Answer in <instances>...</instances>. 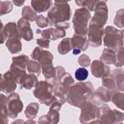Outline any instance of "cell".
Wrapping results in <instances>:
<instances>
[{
	"instance_id": "obj_37",
	"label": "cell",
	"mask_w": 124,
	"mask_h": 124,
	"mask_svg": "<svg viewBox=\"0 0 124 124\" xmlns=\"http://www.w3.org/2000/svg\"><path fill=\"white\" fill-rule=\"evenodd\" d=\"M124 9L119 10L116 14L114 19V24L119 28L124 27Z\"/></svg>"
},
{
	"instance_id": "obj_40",
	"label": "cell",
	"mask_w": 124,
	"mask_h": 124,
	"mask_svg": "<svg viewBox=\"0 0 124 124\" xmlns=\"http://www.w3.org/2000/svg\"><path fill=\"white\" fill-rule=\"evenodd\" d=\"M78 62L82 67H88L91 63V59L88 55L83 54L79 57Z\"/></svg>"
},
{
	"instance_id": "obj_38",
	"label": "cell",
	"mask_w": 124,
	"mask_h": 124,
	"mask_svg": "<svg viewBox=\"0 0 124 124\" xmlns=\"http://www.w3.org/2000/svg\"><path fill=\"white\" fill-rule=\"evenodd\" d=\"M75 76L77 80L82 81L87 78L88 76V71L85 68H79L75 71Z\"/></svg>"
},
{
	"instance_id": "obj_16",
	"label": "cell",
	"mask_w": 124,
	"mask_h": 124,
	"mask_svg": "<svg viewBox=\"0 0 124 124\" xmlns=\"http://www.w3.org/2000/svg\"><path fill=\"white\" fill-rule=\"evenodd\" d=\"M92 74L96 78H102L105 75L110 73V67L100 60H94L91 65Z\"/></svg>"
},
{
	"instance_id": "obj_41",
	"label": "cell",
	"mask_w": 124,
	"mask_h": 124,
	"mask_svg": "<svg viewBox=\"0 0 124 124\" xmlns=\"http://www.w3.org/2000/svg\"><path fill=\"white\" fill-rule=\"evenodd\" d=\"M116 54V62L114 64L116 67H122L124 65V47L119 50Z\"/></svg>"
},
{
	"instance_id": "obj_43",
	"label": "cell",
	"mask_w": 124,
	"mask_h": 124,
	"mask_svg": "<svg viewBox=\"0 0 124 124\" xmlns=\"http://www.w3.org/2000/svg\"><path fill=\"white\" fill-rule=\"evenodd\" d=\"M4 27V26H3L2 22L1 21V23H0V43L1 44H3L7 38V36H6L3 31Z\"/></svg>"
},
{
	"instance_id": "obj_24",
	"label": "cell",
	"mask_w": 124,
	"mask_h": 124,
	"mask_svg": "<svg viewBox=\"0 0 124 124\" xmlns=\"http://www.w3.org/2000/svg\"><path fill=\"white\" fill-rule=\"evenodd\" d=\"M124 70L123 69L117 68L112 71V75L113 76L116 85V89L119 91L124 92Z\"/></svg>"
},
{
	"instance_id": "obj_42",
	"label": "cell",
	"mask_w": 124,
	"mask_h": 124,
	"mask_svg": "<svg viewBox=\"0 0 124 124\" xmlns=\"http://www.w3.org/2000/svg\"><path fill=\"white\" fill-rule=\"evenodd\" d=\"M49 43L50 41L48 39H45V38H38L36 40V44L40 46L41 47L45 48H48L49 46Z\"/></svg>"
},
{
	"instance_id": "obj_28",
	"label": "cell",
	"mask_w": 124,
	"mask_h": 124,
	"mask_svg": "<svg viewBox=\"0 0 124 124\" xmlns=\"http://www.w3.org/2000/svg\"><path fill=\"white\" fill-rule=\"evenodd\" d=\"M111 101L117 108L124 110V94L123 93H120L118 90L113 92L111 96Z\"/></svg>"
},
{
	"instance_id": "obj_34",
	"label": "cell",
	"mask_w": 124,
	"mask_h": 124,
	"mask_svg": "<svg viewBox=\"0 0 124 124\" xmlns=\"http://www.w3.org/2000/svg\"><path fill=\"white\" fill-rule=\"evenodd\" d=\"M59 110L52 108H49V111L46 115L48 119L49 124H55L59 122L60 119V114Z\"/></svg>"
},
{
	"instance_id": "obj_39",
	"label": "cell",
	"mask_w": 124,
	"mask_h": 124,
	"mask_svg": "<svg viewBox=\"0 0 124 124\" xmlns=\"http://www.w3.org/2000/svg\"><path fill=\"white\" fill-rule=\"evenodd\" d=\"M35 22L36 25L41 28L46 27L49 25V22L47 18L43 15H40L37 17Z\"/></svg>"
},
{
	"instance_id": "obj_12",
	"label": "cell",
	"mask_w": 124,
	"mask_h": 124,
	"mask_svg": "<svg viewBox=\"0 0 124 124\" xmlns=\"http://www.w3.org/2000/svg\"><path fill=\"white\" fill-rule=\"evenodd\" d=\"M31 58L37 61L40 66L52 64L53 56L51 52L43 50L41 47H36L31 53Z\"/></svg>"
},
{
	"instance_id": "obj_29",
	"label": "cell",
	"mask_w": 124,
	"mask_h": 124,
	"mask_svg": "<svg viewBox=\"0 0 124 124\" xmlns=\"http://www.w3.org/2000/svg\"><path fill=\"white\" fill-rule=\"evenodd\" d=\"M72 49L71 38L63 39L58 46V51L61 55H65L70 52Z\"/></svg>"
},
{
	"instance_id": "obj_46",
	"label": "cell",
	"mask_w": 124,
	"mask_h": 124,
	"mask_svg": "<svg viewBox=\"0 0 124 124\" xmlns=\"http://www.w3.org/2000/svg\"><path fill=\"white\" fill-rule=\"evenodd\" d=\"M30 124V123H36L35 122L33 121V120H32V119H30L28 121H26L25 124Z\"/></svg>"
},
{
	"instance_id": "obj_8",
	"label": "cell",
	"mask_w": 124,
	"mask_h": 124,
	"mask_svg": "<svg viewBox=\"0 0 124 124\" xmlns=\"http://www.w3.org/2000/svg\"><path fill=\"white\" fill-rule=\"evenodd\" d=\"M104 30L103 27L90 22L87 33V39L90 46L96 47L102 45V37L104 34Z\"/></svg>"
},
{
	"instance_id": "obj_27",
	"label": "cell",
	"mask_w": 124,
	"mask_h": 124,
	"mask_svg": "<svg viewBox=\"0 0 124 124\" xmlns=\"http://www.w3.org/2000/svg\"><path fill=\"white\" fill-rule=\"evenodd\" d=\"M39 105L38 103L32 102L30 103L25 110V114L28 119H33L35 118L38 113Z\"/></svg>"
},
{
	"instance_id": "obj_30",
	"label": "cell",
	"mask_w": 124,
	"mask_h": 124,
	"mask_svg": "<svg viewBox=\"0 0 124 124\" xmlns=\"http://www.w3.org/2000/svg\"><path fill=\"white\" fill-rule=\"evenodd\" d=\"M10 71L15 76L17 83L19 84L21 80L27 75L26 69L12 63L10 66Z\"/></svg>"
},
{
	"instance_id": "obj_13",
	"label": "cell",
	"mask_w": 124,
	"mask_h": 124,
	"mask_svg": "<svg viewBox=\"0 0 124 124\" xmlns=\"http://www.w3.org/2000/svg\"><path fill=\"white\" fill-rule=\"evenodd\" d=\"M112 92L104 87H99L93 92L90 101L96 106L102 105L111 101Z\"/></svg>"
},
{
	"instance_id": "obj_25",
	"label": "cell",
	"mask_w": 124,
	"mask_h": 124,
	"mask_svg": "<svg viewBox=\"0 0 124 124\" xmlns=\"http://www.w3.org/2000/svg\"><path fill=\"white\" fill-rule=\"evenodd\" d=\"M102 81L103 86L107 90L111 92L117 90L116 82L112 74L109 73L105 75L102 77Z\"/></svg>"
},
{
	"instance_id": "obj_26",
	"label": "cell",
	"mask_w": 124,
	"mask_h": 124,
	"mask_svg": "<svg viewBox=\"0 0 124 124\" xmlns=\"http://www.w3.org/2000/svg\"><path fill=\"white\" fill-rule=\"evenodd\" d=\"M7 98L3 94H1L0 96V120L1 124H7L8 123V113L7 108Z\"/></svg>"
},
{
	"instance_id": "obj_22",
	"label": "cell",
	"mask_w": 124,
	"mask_h": 124,
	"mask_svg": "<svg viewBox=\"0 0 124 124\" xmlns=\"http://www.w3.org/2000/svg\"><path fill=\"white\" fill-rule=\"evenodd\" d=\"M33 9L40 13L47 11L52 4V0H32L31 2Z\"/></svg>"
},
{
	"instance_id": "obj_7",
	"label": "cell",
	"mask_w": 124,
	"mask_h": 124,
	"mask_svg": "<svg viewBox=\"0 0 124 124\" xmlns=\"http://www.w3.org/2000/svg\"><path fill=\"white\" fill-rule=\"evenodd\" d=\"M99 108V120L101 124H122L124 119V114L123 112L116 109H111L106 104L102 105Z\"/></svg>"
},
{
	"instance_id": "obj_19",
	"label": "cell",
	"mask_w": 124,
	"mask_h": 124,
	"mask_svg": "<svg viewBox=\"0 0 124 124\" xmlns=\"http://www.w3.org/2000/svg\"><path fill=\"white\" fill-rule=\"evenodd\" d=\"M4 32L8 38H17L21 39V36L17 25L15 22H9L4 27Z\"/></svg>"
},
{
	"instance_id": "obj_10",
	"label": "cell",
	"mask_w": 124,
	"mask_h": 124,
	"mask_svg": "<svg viewBox=\"0 0 124 124\" xmlns=\"http://www.w3.org/2000/svg\"><path fill=\"white\" fill-rule=\"evenodd\" d=\"M107 0H98L94 8V14L90 22L97 24L104 27L108 18Z\"/></svg>"
},
{
	"instance_id": "obj_18",
	"label": "cell",
	"mask_w": 124,
	"mask_h": 124,
	"mask_svg": "<svg viewBox=\"0 0 124 124\" xmlns=\"http://www.w3.org/2000/svg\"><path fill=\"white\" fill-rule=\"evenodd\" d=\"M71 45L73 49L82 51H85L88 47L89 43L86 35H81L74 33L71 38Z\"/></svg>"
},
{
	"instance_id": "obj_5",
	"label": "cell",
	"mask_w": 124,
	"mask_h": 124,
	"mask_svg": "<svg viewBox=\"0 0 124 124\" xmlns=\"http://www.w3.org/2000/svg\"><path fill=\"white\" fill-rule=\"evenodd\" d=\"M91 17L89 11L85 7H82L75 10L72 22L75 33L86 35L88 33V24Z\"/></svg>"
},
{
	"instance_id": "obj_32",
	"label": "cell",
	"mask_w": 124,
	"mask_h": 124,
	"mask_svg": "<svg viewBox=\"0 0 124 124\" xmlns=\"http://www.w3.org/2000/svg\"><path fill=\"white\" fill-rule=\"evenodd\" d=\"M27 69L29 73L34 74L37 77L40 75L41 71V67L39 63L32 60H29L28 62Z\"/></svg>"
},
{
	"instance_id": "obj_9",
	"label": "cell",
	"mask_w": 124,
	"mask_h": 124,
	"mask_svg": "<svg viewBox=\"0 0 124 124\" xmlns=\"http://www.w3.org/2000/svg\"><path fill=\"white\" fill-rule=\"evenodd\" d=\"M7 108L9 117L15 119L23 108V104L18 94L16 93H11L7 98Z\"/></svg>"
},
{
	"instance_id": "obj_1",
	"label": "cell",
	"mask_w": 124,
	"mask_h": 124,
	"mask_svg": "<svg viewBox=\"0 0 124 124\" xmlns=\"http://www.w3.org/2000/svg\"><path fill=\"white\" fill-rule=\"evenodd\" d=\"M93 91L94 88L90 81L78 82L70 88L66 101L71 106L80 108L91 100Z\"/></svg>"
},
{
	"instance_id": "obj_2",
	"label": "cell",
	"mask_w": 124,
	"mask_h": 124,
	"mask_svg": "<svg viewBox=\"0 0 124 124\" xmlns=\"http://www.w3.org/2000/svg\"><path fill=\"white\" fill-rule=\"evenodd\" d=\"M72 15L67 1H55L54 6L48 11L47 18L50 26L69 21Z\"/></svg>"
},
{
	"instance_id": "obj_15",
	"label": "cell",
	"mask_w": 124,
	"mask_h": 124,
	"mask_svg": "<svg viewBox=\"0 0 124 124\" xmlns=\"http://www.w3.org/2000/svg\"><path fill=\"white\" fill-rule=\"evenodd\" d=\"M36 32L41 33L43 38L51 40H56L58 39L64 37L66 35L65 30L59 28H49L43 31L38 29L36 30Z\"/></svg>"
},
{
	"instance_id": "obj_21",
	"label": "cell",
	"mask_w": 124,
	"mask_h": 124,
	"mask_svg": "<svg viewBox=\"0 0 124 124\" xmlns=\"http://www.w3.org/2000/svg\"><path fill=\"white\" fill-rule=\"evenodd\" d=\"M39 82L37 76L34 74L27 75L20 82L19 85L23 88L30 90L33 87H35Z\"/></svg>"
},
{
	"instance_id": "obj_6",
	"label": "cell",
	"mask_w": 124,
	"mask_h": 124,
	"mask_svg": "<svg viewBox=\"0 0 124 124\" xmlns=\"http://www.w3.org/2000/svg\"><path fill=\"white\" fill-rule=\"evenodd\" d=\"M79 121L81 124H101L99 120L100 108L91 101H88L80 108Z\"/></svg>"
},
{
	"instance_id": "obj_4",
	"label": "cell",
	"mask_w": 124,
	"mask_h": 124,
	"mask_svg": "<svg viewBox=\"0 0 124 124\" xmlns=\"http://www.w3.org/2000/svg\"><path fill=\"white\" fill-rule=\"evenodd\" d=\"M53 93L54 86L46 81H40L33 91L34 96L39 102L46 106H50L54 101L57 100Z\"/></svg>"
},
{
	"instance_id": "obj_23",
	"label": "cell",
	"mask_w": 124,
	"mask_h": 124,
	"mask_svg": "<svg viewBox=\"0 0 124 124\" xmlns=\"http://www.w3.org/2000/svg\"><path fill=\"white\" fill-rule=\"evenodd\" d=\"M5 45L11 54H17L22 50V44L20 39L17 38H8Z\"/></svg>"
},
{
	"instance_id": "obj_44",
	"label": "cell",
	"mask_w": 124,
	"mask_h": 124,
	"mask_svg": "<svg viewBox=\"0 0 124 124\" xmlns=\"http://www.w3.org/2000/svg\"><path fill=\"white\" fill-rule=\"evenodd\" d=\"M38 123L39 124H49L48 119L47 118V117L46 115H45L43 116H41L39 119L38 121Z\"/></svg>"
},
{
	"instance_id": "obj_3",
	"label": "cell",
	"mask_w": 124,
	"mask_h": 124,
	"mask_svg": "<svg viewBox=\"0 0 124 124\" xmlns=\"http://www.w3.org/2000/svg\"><path fill=\"white\" fill-rule=\"evenodd\" d=\"M104 45L108 48L117 52L124 45L123 30H119L111 26H108L104 30Z\"/></svg>"
},
{
	"instance_id": "obj_17",
	"label": "cell",
	"mask_w": 124,
	"mask_h": 124,
	"mask_svg": "<svg viewBox=\"0 0 124 124\" xmlns=\"http://www.w3.org/2000/svg\"><path fill=\"white\" fill-rule=\"evenodd\" d=\"M17 25L21 38L27 41L33 39V32L29 21L22 17L17 21Z\"/></svg>"
},
{
	"instance_id": "obj_35",
	"label": "cell",
	"mask_w": 124,
	"mask_h": 124,
	"mask_svg": "<svg viewBox=\"0 0 124 124\" xmlns=\"http://www.w3.org/2000/svg\"><path fill=\"white\" fill-rule=\"evenodd\" d=\"M98 0H75L76 4L79 6H82V7H86L87 9L90 11H93L95 5Z\"/></svg>"
},
{
	"instance_id": "obj_20",
	"label": "cell",
	"mask_w": 124,
	"mask_h": 124,
	"mask_svg": "<svg viewBox=\"0 0 124 124\" xmlns=\"http://www.w3.org/2000/svg\"><path fill=\"white\" fill-rule=\"evenodd\" d=\"M100 60L104 64L114 65L116 62V52L109 48H105L100 57Z\"/></svg>"
},
{
	"instance_id": "obj_31",
	"label": "cell",
	"mask_w": 124,
	"mask_h": 124,
	"mask_svg": "<svg viewBox=\"0 0 124 124\" xmlns=\"http://www.w3.org/2000/svg\"><path fill=\"white\" fill-rule=\"evenodd\" d=\"M22 16L28 21L33 22L37 17L35 11L30 6H25L22 9Z\"/></svg>"
},
{
	"instance_id": "obj_36",
	"label": "cell",
	"mask_w": 124,
	"mask_h": 124,
	"mask_svg": "<svg viewBox=\"0 0 124 124\" xmlns=\"http://www.w3.org/2000/svg\"><path fill=\"white\" fill-rule=\"evenodd\" d=\"M13 4L10 1H0V15H3L9 13L13 10Z\"/></svg>"
},
{
	"instance_id": "obj_11",
	"label": "cell",
	"mask_w": 124,
	"mask_h": 124,
	"mask_svg": "<svg viewBox=\"0 0 124 124\" xmlns=\"http://www.w3.org/2000/svg\"><path fill=\"white\" fill-rule=\"evenodd\" d=\"M16 79L12 73L9 70L3 75L1 74L0 90L6 94L13 93L16 88Z\"/></svg>"
},
{
	"instance_id": "obj_45",
	"label": "cell",
	"mask_w": 124,
	"mask_h": 124,
	"mask_svg": "<svg viewBox=\"0 0 124 124\" xmlns=\"http://www.w3.org/2000/svg\"><path fill=\"white\" fill-rule=\"evenodd\" d=\"M25 1V0H13L14 4L17 6H21L23 5Z\"/></svg>"
},
{
	"instance_id": "obj_14",
	"label": "cell",
	"mask_w": 124,
	"mask_h": 124,
	"mask_svg": "<svg viewBox=\"0 0 124 124\" xmlns=\"http://www.w3.org/2000/svg\"><path fill=\"white\" fill-rule=\"evenodd\" d=\"M75 81L68 73L65 72L60 78L54 91H58L66 96L70 88L74 85Z\"/></svg>"
},
{
	"instance_id": "obj_33",
	"label": "cell",
	"mask_w": 124,
	"mask_h": 124,
	"mask_svg": "<svg viewBox=\"0 0 124 124\" xmlns=\"http://www.w3.org/2000/svg\"><path fill=\"white\" fill-rule=\"evenodd\" d=\"M13 63L22 68L25 69L27 67L28 62L30 60L29 57L26 55H20L16 57H14L12 59Z\"/></svg>"
}]
</instances>
